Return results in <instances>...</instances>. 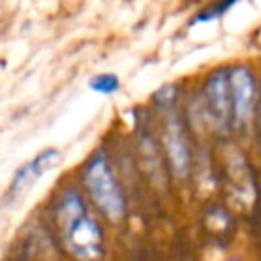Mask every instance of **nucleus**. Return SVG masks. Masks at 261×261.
I'll use <instances>...</instances> for the list:
<instances>
[{
	"mask_svg": "<svg viewBox=\"0 0 261 261\" xmlns=\"http://www.w3.org/2000/svg\"><path fill=\"white\" fill-rule=\"evenodd\" d=\"M84 181L94 204L100 208V212L108 220L118 222L124 216V196L112 173L108 157L102 151L94 153V157L88 161L84 169Z\"/></svg>",
	"mask_w": 261,
	"mask_h": 261,
	"instance_id": "f03ea898",
	"label": "nucleus"
},
{
	"mask_svg": "<svg viewBox=\"0 0 261 261\" xmlns=\"http://www.w3.org/2000/svg\"><path fill=\"white\" fill-rule=\"evenodd\" d=\"M59 159V151L53 149V147H47L43 151H39L33 159H29L27 163H22L16 171H14V177L10 181V194L16 196L20 194L22 190H27L29 186H33L41 175H45V171Z\"/></svg>",
	"mask_w": 261,
	"mask_h": 261,
	"instance_id": "423d86ee",
	"label": "nucleus"
},
{
	"mask_svg": "<svg viewBox=\"0 0 261 261\" xmlns=\"http://www.w3.org/2000/svg\"><path fill=\"white\" fill-rule=\"evenodd\" d=\"M206 102L212 122L226 133L232 124V98H230V73L226 69H216L206 80Z\"/></svg>",
	"mask_w": 261,
	"mask_h": 261,
	"instance_id": "7ed1b4c3",
	"label": "nucleus"
},
{
	"mask_svg": "<svg viewBox=\"0 0 261 261\" xmlns=\"http://www.w3.org/2000/svg\"><path fill=\"white\" fill-rule=\"evenodd\" d=\"M57 224L67 249L82 261H96L102 255V230L86 212L82 196L67 188L57 204Z\"/></svg>",
	"mask_w": 261,
	"mask_h": 261,
	"instance_id": "f257e3e1",
	"label": "nucleus"
},
{
	"mask_svg": "<svg viewBox=\"0 0 261 261\" xmlns=\"http://www.w3.org/2000/svg\"><path fill=\"white\" fill-rule=\"evenodd\" d=\"M163 143H165V151H167V157H169V163H171L175 175L184 177L190 169V145H188L186 130L175 114L165 116Z\"/></svg>",
	"mask_w": 261,
	"mask_h": 261,
	"instance_id": "39448f33",
	"label": "nucleus"
},
{
	"mask_svg": "<svg viewBox=\"0 0 261 261\" xmlns=\"http://www.w3.org/2000/svg\"><path fill=\"white\" fill-rule=\"evenodd\" d=\"M230 98H232V124L243 126L253 114L255 80L245 65L230 69Z\"/></svg>",
	"mask_w": 261,
	"mask_h": 261,
	"instance_id": "20e7f679",
	"label": "nucleus"
},
{
	"mask_svg": "<svg viewBox=\"0 0 261 261\" xmlns=\"http://www.w3.org/2000/svg\"><path fill=\"white\" fill-rule=\"evenodd\" d=\"M239 0H216V2H212L208 8H204L194 20H192V24H198V22H208V20H212V18H218V16H222V14H226L234 4H237Z\"/></svg>",
	"mask_w": 261,
	"mask_h": 261,
	"instance_id": "6e6552de",
	"label": "nucleus"
},
{
	"mask_svg": "<svg viewBox=\"0 0 261 261\" xmlns=\"http://www.w3.org/2000/svg\"><path fill=\"white\" fill-rule=\"evenodd\" d=\"M88 88L92 92H96V94L110 96L120 88V80L114 73H96V75H92L88 80Z\"/></svg>",
	"mask_w": 261,
	"mask_h": 261,
	"instance_id": "0eeeda50",
	"label": "nucleus"
}]
</instances>
